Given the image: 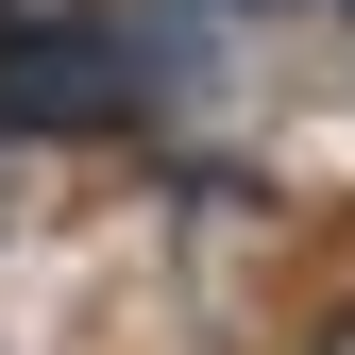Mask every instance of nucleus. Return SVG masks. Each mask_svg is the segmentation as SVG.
Wrapping results in <instances>:
<instances>
[{
  "mask_svg": "<svg viewBox=\"0 0 355 355\" xmlns=\"http://www.w3.org/2000/svg\"><path fill=\"white\" fill-rule=\"evenodd\" d=\"M136 51H119V17H85V0H0V136H34V119H102Z\"/></svg>",
  "mask_w": 355,
  "mask_h": 355,
  "instance_id": "obj_1",
  "label": "nucleus"
},
{
  "mask_svg": "<svg viewBox=\"0 0 355 355\" xmlns=\"http://www.w3.org/2000/svg\"><path fill=\"white\" fill-rule=\"evenodd\" d=\"M304 355H355V304H338V322H322V338H304Z\"/></svg>",
  "mask_w": 355,
  "mask_h": 355,
  "instance_id": "obj_2",
  "label": "nucleus"
}]
</instances>
